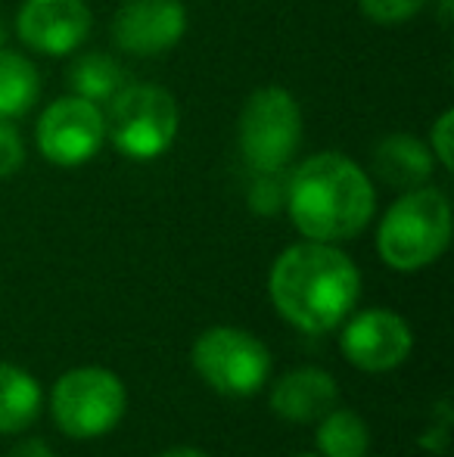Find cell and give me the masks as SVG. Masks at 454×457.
Returning <instances> with one entry per match:
<instances>
[{
    "label": "cell",
    "instance_id": "cell-1",
    "mask_svg": "<svg viewBox=\"0 0 454 457\" xmlns=\"http://www.w3.org/2000/svg\"><path fill=\"white\" fill-rule=\"evenodd\" d=\"M268 293L280 318L302 333L340 327L361 295V271L334 243H296L277 255Z\"/></svg>",
    "mask_w": 454,
    "mask_h": 457
},
{
    "label": "cell",
    "instance_id": "cell-2",
    "mask_svg": "<svg viewBox=\"0 0 454 457\" xmlns=\"http://www.w3.org/2000/svg\"><path fill=\"white\" fill-rule=\"evenodd\" d=\"M374 205L370 178L340 153L305 159L286 181V209L305 240H351L370 224Z\"/></svg>",
    "mask_w": 454,
    "mask_h": 457
},
{
    "label": "cell",
    "instance_id": "cell-3",
    "mask_svg": "<svg viewBox=\"0 0 454 457\" xmlns=\"http://www.w3.org/2000/svg\"><path fill=\"white\" fill-rule=\"evenodd\" d=\"M451 243V205L436 187H414L383 215L376 249L392 271H420Z\"/></svg>",
    "mask_w": 454,
    "mask_h": 457
},
{
    "label": "cell",
    "instance_id": "cell-4",
    "mask_svg": "<svg viewBox=\"0 0 454 457\" xmlns=\"http://www.w3.org/2000/svg\"><path fill=\"white\" fill-rule=\"evenodd\" d=\"M106 134L128 159H156L177 137V103L165 87L128 85L110 100Z\"/></svg>",
    "mask_w": 454,
    "mask_h": 457
},
{
    "label": "cell",
    "instance_id": "cell-5",
    "mask_svg": "<svg viewBox=\"0 0 454 457\" xmlns=\"http://www.w3.org/2000/svg\"><path fill=\"white\" fill-rule=\"evenodd\" d=\"M128 408L121 379L106 367H75L62 373L50 395L56 427L72 439H97L119 427Z\"/></svg>",
    "mask_w": 454,
    "mask_h": 457
},
{
    "label": "cell",
    "instance_id": "cell-6",
    "mask_svg": "<svg viewBox=\"0 0 454 457\" xmlns=\"http://www.w3.org/2000/svg\"><path fill=\"white\" fill-rule=\"evenodd\" d=\"M302 140V112L284 87H261L240 115V153L252 171H284Z\"/></svg>",
    "mask_w": 454,
    "mask_h": 457
},
{
    "label": "cell",
    "instance_id": "cell-7",
    "mask_svg": "<svg viewBox=\"0 0 454 457\" xmlns=\"http://www.w3.org/2000/svg\"><path fill=\"white\" fill-rule=\"evenodd\" d=\"M194 367L215 392L230 398L255 395L268 383L271 352L259 337L240 327H212L194 343Z\"/></svg>",
    "mask_w": 454,
    "mask_h": 457
},
{
    "label": "cell",
    "instance_id": "cell-8",
    "mask_svg": "<svg viewBox=\"0 0 454 457\" xmlns=\"http://www.w3.org/2000/svg\"><path fill=\"white\" fill-rule=\"evenodd\" d=\"M106 140V119L97 103L72 94L50 103L37 119V150L54 165L91 162Z\"/></svg>",
    "mask_w": 454,
    "mask_h": 457
},
{
    "label": "cell",
    "instance_id": "cell-9",
    "mask_svg": "<svg viewBox=\"0 0 454 457\" xmlns=\"http://www.w3.org/2000/svg\"><path fill=\"white\" fill-rule=\"evenodd\" d=\"M340 345L343 355L358 370L386 373L408 361L414 337L401 314L389 312V308H367L345 324Z\"/></svg>",
    "mask_w": 454,
    "mask_h": 457
},
{
    "label": "cell",
    "instance_id": "cell-10",
    "mask_svg": "<svg viewBox=\"0 0 454 457\" xmlns=\"http://www.w3.org/2000/svg\"><path fill=\"white\" fill-rule=\"evenodd\" d=\"M187 31L181 0H125L112 19V37L125 54L156 56L171 50Z\"/></svg>",
    "mask_w": 454,
    "mask_h": 457
},
{
    "label": "cell",
    "instance_id": "cell-11",
    "mask_svg": "<svg viewBox=\"0 0 454 457\" xmlns=\"http://www.w3.org/2000/svg\"><path fill=\"white\" fill-rule=\"evenodd\" d=\"M91 22L85 0H25L16 16L19 37L47 56L72 54L91 35Z\"/></svg>",
    "mask_w": 454,
    "mask_h": 457
},
{
    "label": "cell",
    "instance_id": "cell-12",
    "mask_svg": "<svg viewBox=\"0 0 454 457\" xmlns=\"http://www.w3.org/2000/svg\"><path fill=\"white\" fill-rule=\"evenodd\" d=\"M336 402H340L336 379L318 367H296L284 373L271 389L274 414L290 423H318L336 408Z\"/></svg>",
    "mask_w": 454,
    "mask_h": 457
},
{
    "label": "cell",
    "instance_id": "cell-13",
    "mask_svg": "<svg viewBox=\"0 0 454 457\" xmlns=\"http://www.w3.org/2000/svg\"><path fill=\"white\" fill-rule=\"evenodd\" d=\"M374 171L389 187L414 190L433 178V150L411 134H392L374 150Z\"/></svg>",
    "mask_w": 454,
    "mask_h": 457
},
{
    "label": "cell",
    "instance_id": "cell-14",
    "mask_svg": "<svg viewBox=\"0 0 454 457\" xmlns=\"http://www.w3.org/2000/svg\"><path fill=\"white\" fill-rule=\"evenodd\" d=\"M41 383L29 370L0 361V433H22L37 420Z\"/></svg>",
    "mask_w": 454,
    "mask_h": 457
},
{
    "label": "cell",
    "instance_id": "cell-15",
    "mask_svg": "<svg viewBox=\"0 0 454 457\" xmlns=\"http://www.w3.org/2000/svg\"><path fill=\"white\" fill-rule=\"evenodd\" d=\"M315 442L321 457H367L370 429L355 411L334 408L318 420Z\"/></svg>",
    "mask_w": 454,
    "mask_h": 457
},
{
    "label": "cell",
    "instance_id": "cell-16",
    "mask_svg": "<svg viewBox=\"0 0 454 457\" xmlns=\"http://www.w3.org/2000/svg\"><path fill=\"white\" fill-rule=\"evenodd\" d=\"M37 91H41L37 69L25 56L0 47V119H16L29 112L31 103L37 100Z\"/></svg>",
    "mask_w": 454,
    "mask_h": 457
},
{
    "label": "cell",
    "instance_id": "cell-17",
    "mask_svg": "<svg viewBox=\"0 0 454 457\" xmlns=\"http://www.w3.org/2000/svg\"><path fill=\"white\" fill-rule=\"evenodd\" d=\"M69 85L91 103H110L125 87V69L106 54H85L69 69Z\"/></svg>",
    "mask_w": 454,
    "mask_h": 457
},
{
    "label": "cell",
    "instance_id": "cell-18",
    "mask_svg": "<svg viewBox=\"0 0 454 457\" xmlns=\"http://www.w3.org/2000/svg\"><path fill=\"white\" fill-rule=\"evenodd\" d=\"M255 184L249 187V209L259 215H274L286 205V184L280 181V171H255Z\"/></svg>",
    "mask_w": 454,
    "mask_h": 457
},
{
    "label": "cell",
    "instance_id": "cell-19",
    "mask_svg": "<svg viewBox=\"0 0 454 457\" xmlns=\"http://www.w3.org/2000/svg\"><path fill=\"white\" fill-rule=\"evenodd\" d=\"M364 16L374 19L380 25H399L405 19L417 16L430 0H358Z\"/></svg>",
    "mask_w": 454,
    "mask_h": 457
},
{
    "label": "cell",
    "instance_id": "cell-20",
    "mask_svg": "<svg viewBox=\"0 0 454 457\" xmlns=\"http://www.w3.org/2000/svg\"><path fill=\"white\" fill-rule=\"evenodd\" d=\"M25 162V146L19 131L6 119H0V178H10L22 169Z\"/></svg>",
    "mask_w": 454,
    "mask_h": 457
},
{
    "label": "cell",
    "instance_id": "cell-21",
    "mask_svg": "<svg viewBox=\"0 0 454 457\" xmlns=\"http://www.w3.org/2000/svg\"><path fill=\"white\" fill-rule=\"evenodd\" d=\"M451 134H454V112H442L439 121L433 125V137H430V150L436 153V159L442 162L445 171L454 169V146H451Z\"/></svg>",
    "mask_w": 454,
    "mask_h": 457
},
{
    "label": "cell",
    "instance_id": "cell-22",
    "mask_svg": "<svg viewBox=\"0 0 454 457\" xmlns=\"http://www.w3.org/2000/svg\"><path fill=\"white\" fill-rule=\"evenodd\" d=\"M12 457H56V454L50 452L47 442H41V439H25V442H19V445H16Z\"/></svg>",
    "mask_w": 454,
    "mask_h": 457
},
{
    "label": "cell",
    "instance_id": "cell-23",
    "mask_svg": "<svg viewBox=\"0 0 454 457\" xmlns=\"http://www.w3.org/2000/svg\"><path fill=\"white\" fill-rule=\"evenodd\" d=\"M159 457H209V454L200 452V448H171V452H165Z\"/></svg>",
    "mask_w": 454,
    "mask_h": 457
},
{
    "label": "cell",
    "instance_id": "cell-24",
    "mask_svg": "<svg viewBox=\"0 0 454 457\" xmlns=\"http://www.w3.org/2000/svg\"><path fill=\"white\" fill-rule=\"evenodd\" d=\"M449 10H451V0H442V25H449Z\"/></svg>",
    "mask_w": 454,
    "mask_h": 457
},
{
    "label": "cell",
    "instance_id": "cell-25",
    "mask_svg": "<svg viewBox=\"0 0 454 457\" xmlns=\"http://www.w3.org/2000/svg\"><path fill=\"white\" fill-rule=\"evenodd\" d=\"M4 41H6V22H4V16H0V47H4Z\"/></svg>",
    "mask_w": 454,
    "mask_h": 457
},
{
    "label": "cell",
    "instance_id": "cell-26",
    "mask_svg": "<svg viewBox=\"0 0 454 457\" xmlns=\"http://www.w3.org/2000/svg\"><path fill=\"white\" fill-rule=\"evenodd\" d=\"M296 457H321V454H296Z\"/></svg>",
    "mask_w": 454,
    "mask_h": 457
}]
</instances>
